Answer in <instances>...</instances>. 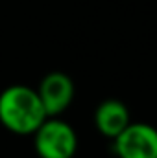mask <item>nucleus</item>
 I'll return each mask as SVG.
<instances>
[{
  "instance_id": "39448f33",
  "label": "nucleus",
  "mask_w": 157,
  "mask_h": 158,
  "mask_svg": "<svg viewBox=\"0 0 157 158\" xmlns=\"http://www.w3.org/2000/svg\"><path fill=\"white\" fill-rule=\"evenodd\" d=\"M129 110L120 99H105L94 110V125L98 132L109 140L118 136L129 125Z\"/></svg>"
},
{
  "instance_id": "f03ea898",
  "label": "nucleus",
  "mask_w": 157,
  "mask_h": 158,
  "mask_svg": "<svg viewBox=\"0 0 157 158\" xmlns=\"http://www.w3.org/2000/svg\"><path fill=\"white\" fill-rule=\"evenodd\" d=\"M34 147L39 158H74L78 134L59 116H48L34 132Z\"/></svg>"
},
{
  "instance_id": "7ed1b4c3",
  "label": "nucleus",
  "mask_w": 157,
  "mask_h": 158,
  "mask_svg": "<svg viewBox=\"0 0 157 158\" xmlns=\"http://www.w3.org/2000/svg\"><path fill=\"white\" fill-rule=\"evenodd\" d=\"M117 158H157V129L144 121L129 125L113 138Z\"/></svg>"
},
{
  "instance_id": "f257e3e1",
  "label": "nucleus",
  "mask_w": 157,
  "mask_h": 158,
  "mask_svg": "<svg viewBox=\"0 0 157 158\" xmlns=\"http://www.w3.org/2000/svg\"><path fill=\"white\" fill-rule=\"evenodd\" d=\"M48 118L35 88L11 85L0 92V123L13 134H34Z\"/></svg>"
},
{
  "instance_id": "20e7f679",
  "label": "nucleus",
  "mask_w": 157,
  "mask_h": 158,
  "mask_svg": "<svg viewBox=\"0 0 157 158\" xmlns=\"http://www.w3.org/2000/svg\"><path fill=\"white\" fill-rule=\"evenodd\" d=\"M39 99L44 107L46 116H61L72 103L76 86L70 76L65 72H50L41 79L39 86L35 88Z\"/></svg>"
}]
</instances>
